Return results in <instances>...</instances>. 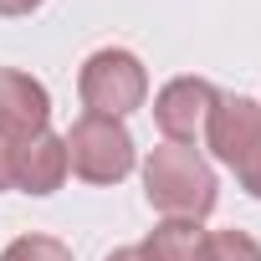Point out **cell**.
I'll list each match as a JSON object with an SVG mask.
<instances>
[{
    "label": "cell",
    "mask_w": 261,
    "mask_h": 261,
    "mask_svg": "<svg viewBox=\"0 0 261 261\" xmlns=\"http://www.w3.org/2000/svg\"><path fill=\"white\" fill-rule=\"evenodd\" d=\"M139 246L149 261H210V230L200 220H159Z\"/></svg>",
    "instance_id": "cell-8"
},
{
    "label": "cell",
    "mask_w": 261,
    "mask_h": 261,
    "mask_svg": "<svg viewBox=\"0 0 261 261\" xmlns=\"http://www.w3.org/2000/svg\"><path fill=\"white\" fill-rule=\"evenodd\" d=\"M11 174H16V190H26V195H57V190L67 185V174H72V164H67V139L51 134V128L21 139Z\"/></svg>",
    "instance_id": "cell-7"
},
{
    "label": "cell",
    "mask_w": 261,
    "mask_h": 261,
    "mask_svg": "<svg viewBox=\"0 0 261 261\" xmlns=\"http://www.w3.org/2000/svg\"><path fill=\"white\" fill-rule=\"evenodd\" d=\"M51 123V92L16 67H0V134H11L16 144L41 134Z\"/></svg>",
    "instance_id": "cell-6"
},
{
    "label": "cell",
    "mask_w": 261,
    "mask_h": 261,
    "mask_svg": "<svg viewBox=\"0 0 261 261\" xmlns=\"http://www.w3.org/2000/svg\"><path fill=\"white\" fill-rule=\"evenodd\" d=\"M236 179H241V190H246L251 200H261V144H256V149L236 164Z\"/></svg>",
    "instance_id": "cell-11"
},
{
    "label": "cell",
    "mask_w": 261,
    "mask_h": 261,
    "mask_svg": "<svg viewBox=\"0 0 261 261\" xmlns=\"http://www.w3.org/2000/svg\"><path fill=\"white\" fill-rule=\"evenodd\" d=\"M41 11V0H0V16H31Z\"/></svg>",
    "instance_id": "cell-13"
},
{
    "label": "cell",
    "mask_w": 261,
    "mask_h": 261,
    "mask_svg": "<svg viewBox=\"0 0 261 261\" xmlns=\"http://www.w3.org/2000/svg\"><path fill=\"white\" fill-rule=\"evenodd\" d=\"M0 261H77V256L57 236H16L6 251H0Z\"/></svg>",
    "instance_id": "cell-9"
},
{
    "label": "cell",
    "mask_w": 261,
    "mask_h": 261,
    "mask_svg": "<svg viewBox=\"0 0 261 261\" xmlns=\"http://www.w3.org/2000/svg\"><path fill=\"white\" fill-rule=\"evenodd\" d=\"M16 139L11 134H0V190H16Z\"/></svg>",
    "instance_id": "cell-12"
},
{
    "label": "cell",
    "mask_w": 261,
    "mask_h": 261,
    "mask_svg": "<svg viewBox=\"0 0 261 261\" xmlns=\"http://www.w3.org/2000/svg\"><path fill=\"white\" fill-rule=\"evenodd\" d=\"M205 144L210 154L236 169L256 144H261V102L256 97H236V92H220L215 108H210V123H205Z\"/></svg>",
    "instance_id": "cell-5"
},
{
    "label": "cell",
    "mask_w": 261,
    "mask_h": 261,
    "mask_svg": "<svg viewBox=\"0 0 261 261\" xmlns=\"http://www.w3.org/2000/svg\"><path fill=\"white\" fill-rule=\"evenodd\" d=\"M144 195L164 220H205L220 200L210 159L190 144H159L144 159Z\"/></svg>",
    "instance_id": "cell-1"
},
{
    "label": "cell",
    "mask_w": 261,
    "mask_h": 261,
    "mask_svg": "<svg viewBox=\"0 0 261 261\" xmlns=\"http://www.w3.org/2000/svg\"><path fill=\"white\" fill-rule=\"evenodd\" d=\"M215 82L205 77H169L159 92H154V123H159V134L164 144H190L205 134V123H210V108H215Z\"/></svg>",
    "instance_id": "cell-4"
},
{
    "label": "cell",
    "mask_w": 261,
    "mask_h": 261,
    "mask_svg": "<svg viewBox=\"0 0 261 261\" xmlns=\"http://www.w3.org/2000/svg\"><path fill=\"white\" fill-rule=\"evenodd\" d=\"M67 164H72V174L87 179V185H118V179L134 174L139 149H134V134L123 128V118L82 113V118L67 128Z\"/></svg>",
    "instance_id": "cell-3"
},
{
    "label": "cell",
    "mask_w": 261,
    "mask_h": 261,
    "mask_svg": "<svg viewBox=\"0 0 261 261\" xmlns=\"http://www.w3.org/2000/svg\"><path fill=\"white\" fill-rule=\"evenodd\" d=\"M108 261H149V256H144V246H118V251H108Z\"/></svg>",
    "instance_id": "cell-14"
},
{
    "label": "cell",
    "mask_w": 261,
    "mask_h": 261,
    "mask_svg": "<svg viewBox=\"0 0 261 261\" xmlns=\"http://www.w3.org/2000/svg\"><path fill=\"white\" fill-rule=\"evenodd\" d=\"M210 261H261V241L246 230H210Z\"/></svg>",
    "instance_id": "cell-10"
},
{
    "label": "cell",
    "mask_w": 261,
    "mask_h": 261,
    "mask_svg": "<svg viewBox=\"0 0 261 261\" xmlns=\"http://www.w3.org/2000/svg\"><path fill=\"white\" fill-rule=\"evenodd\" d=\"M77 97L87 113H102V118H128L149 102V72L144 62L128 51V46H102L82 62L77 72Z\"/></svg>",
    "instance_id": "cell-2"
}]
</instances>
